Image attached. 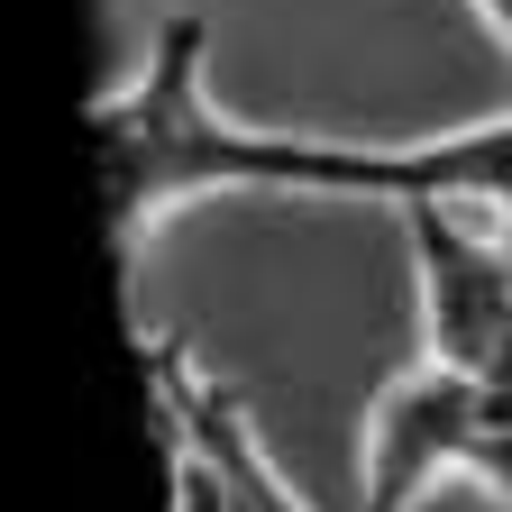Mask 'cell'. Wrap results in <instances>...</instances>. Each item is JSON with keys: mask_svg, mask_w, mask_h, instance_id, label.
Segmentation results:
<instances>
[{"mask_svg": "<svg viewBox=\"0 0 512 512\" xmlns=\"http://www.w3.org/2000/svg\"><path fill=\"white\" fill-rule=\"evenodd\" d=\"M101 147V202H110V256L119 275L138 247L211 192H330V202H394V156L293 138V128H247L211 101V19L165 10L147 64L92 101Z\"/></svg>", "mask_w": 512, "mask_h": 512, "instance_id": "1", "label": "cell"}, {"mask_svg": "<svg viewBox=\"0 0 512 512\" xmlns=\"http://www.w3.org/2000/svg\"><path fill=\"white\" fill-rule=\"evenodd\" d=\"M448 485H485L512 503V394L458 366H403L375 384L357 430V512H421Z\"/></svg>", "mask_w": 512, "mask_h": 512, "instance_id": "2", "label": "cell"}, {"mask_svg": "<svg viewBox=\"0 0 512 512\" xmlns=\"http://www.w3.org/2000/svg\"><path fill=\"white\" fill-rule=\"evenodd\" d=\"M412 229V275H421V357L485 375L512 394V211H494V229H476L485 202H394Z\"/></svg>", "mask_w": 512, "mask_h": 512, "instance_id": "3", "label": "cell"}, {"mask_svg": "<svg viewBox=\"0 0 512 512\" xmlns=\"http://www.w3.org/2000/svg\"><path fill=\"white\" fill-rule=\"evenodd\" d=\"M147 348V384H156V430L165 439H183V448H202V458L229 476V494L247 503V512H311L302 494H293V476L266 458V439H256V412L238 403V384L229 375H211V366H192V348L165 330H147L138 339Z\"/></svg>", "mask_w": 512, "mask_h": 512, "instance_id": "4", "label": "cell"}, {"mask_svg": "<svg viewBox=\"0 0 512 512\" xmlns=\"http://www.w3.org/2000/svg\"><path fill=\"white\" fill-rule=\"evenodd\" d=\"M421 192L512 211V110L448 128V138H421V147H394V202H421Z\"/></svg>", "mask_w": 512, "mask_h": 512, "instance_id": "5", "label": "cell"}, {"mask_svg": "<svg viewBox=\"0 0 512 512\" xmlns=\"http://www.w3.org/2000/svg\"><path fill=\"white\" fill-rule=\"evenodd\" d=\"M165 467H174V512H247L238 494H229V476L202 458V448H183V439H165Z\"/></svg>", "mask_w": 512, "mask_h": 512, "instance_id": "6", "label": "cell"}, {"mask_svg": "<svg viewBox=\"0 0 512 512\" xmlns=\"http://www.w3.org/2000/svg\"><path fill=\"white\" fill-rule=\"evenodd\" d=\"M476 19L494 28V46H503V74H512V0H476ZM512 110V101H503Z\"/></svg>", "mask_w": 512, "mask_h": 512, "instance_id": "7", "label": "cell"}]
</instances>
